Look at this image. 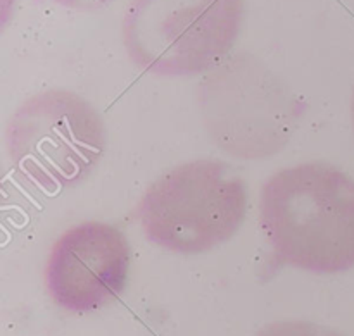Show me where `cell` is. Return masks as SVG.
Instances as JSON below:
<instances>
[{"mask_svg": "<svg viewBox=\"0 0 354 336\" xmlns=\"http://www.w3.org/2000/svg\"><path fill=\"white\" fill-rule=\"evenodd\" d=\"M259 224L282 264L315 275L354 268V178L325 162L286 168L266 179Z\"/></svg>", "mask_w": 354, "mask_h": 336, "instance_id": "obj_1", "label": "cell"}, {"mask_svg": "<svg viewBox=\"0 0 354 336\" xmlns=\"http://www.w3.org/2000/svg\"><path fill=\"white\" fill-rule=\"evenodd\" d=\"M245 209L241 176L227 162L197 159L159 176L142 195L137 216L151 244L196 255L234 238Z\"/></svg>", "mask_w": 354, "mask_h": 336, "instance_id": "obj_2", "label": "cell"}, {"mask_svg": "<svg viewBox=\"0 0 354 336\" xmlns=\"http://www.w3.org/2000/svg\"><path fill=\"white\" fill-rule=\"evenodd\" d=\"M201 119L211 140L239 159L275 155L290 141L303 103L251 54L228 55L197 86Z\"/></svg>", "mask_w": 354, "mask_h": 336, "instance_id": "obj_3", "label": "cell"}, {"mask_svg": "<svg viewBox=\"0 0 354 336\" xmlns=\"http://www.w3.org/2000/svg\"><path fill=\"white\" fill-rule=\"evenodd\" d=\"M244 21V0H131L121 23L137 68L162 78L213 71L230 55Z\"/></svg>", "mask_w": 354, "mask_h": 336, "instance_id": "obj_4", "label": "cell"}, {"mask_svg": "<svg viewBox=\"0 0 354 336\" xmlns=\"http://www.w3.org/2000/svg\"><path fill=\"white\" fill-rule=\"evenodd\" d=\"M14 171L47 193L86 178L107 147L99 110L69 90H45L21 103L6 126Z\"/></svg>", "mask_w": 354, "mask_h": 336, "instance_id": "obj_5", "label": "cell"}, {"mask_svg": "<svg viewBox=\"0 0 354 336\" xmlns=\"http://www.w3.org/2000/svg\"><path fill=\"white\" fill-rule=\"evenodd\" d=\"M130 271V245L118 228L86 221L57 238L45 266L50 299L68 313H93L120 299Z\"/></svg>", "mask_w": 354, "mask_h": 336, "instance_id": "obj_6", "label": "cell"}, {"mask_svg": "<svg viewBox=\"0 0 354 336\" xmlns=\"http://www.w3.org/2000/svg\"><path fill=\"white\" fill-rule=\"evenodd\" d=\"M254 336H344L332 328L324 324L311 323V321L290 319L277 321L263 326Z\"/></svg>", "mask_w": 354, "mask_h": 336, "instance_id": "obj_7", "label": "cell"}, {"mask_svg": "<svg viewBox=\"0 0 354 336\" xmlns=\"http://www.w3.org/2000/svg\"><path fill=\"white\" fill-rule=\"evenodd\" d=\"M40 2H50V3H55V6L66 7V9L93 12V10L104 9L106 6H109L113 0H40Z\"/></svg>", "mask_w": 354, "mask_h": 336, "instance_id": "obj_8", "label": "cell"}, {"mask_svg": "<svg viewBox=\"0 0 354 336\" xmlns=\"http://www.w3.org/2000/svg\"><path fill=\"white\" fill-rule=\"evenodd\" d=\"M351 117H353V130H354V90H353V99H351Z\"/></svg>", "mask_w": 354, "mask_h": 336, "instance_id": "obj_9", "label": "cell"}]
</instances>
